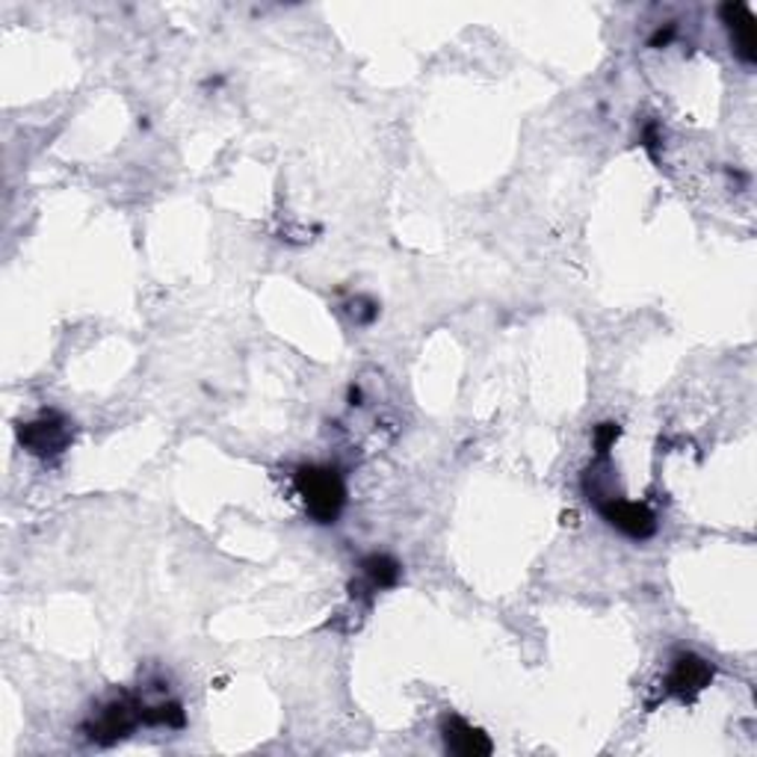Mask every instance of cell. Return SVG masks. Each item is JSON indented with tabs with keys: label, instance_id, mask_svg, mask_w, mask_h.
I'll return each instance as SVG.
<instances>
[{
	"label": "cell",
	"instance_id": "cell-1",
	"mask_svg": "<svg viewBox=\"0 0 757 757\" xmlns=\"http://www.w3.org/2000/svg\"><path fill=\"white\" fill-rule=\"evenodd\" d=\"M296 491L306 503L308 515L314 518L317 524H334L341 518L343 507H346V486L338 468L329 465H302L294 473Z\"/></svg>",
	"mask_w": 757,
	"mask_h": 757
},
{
	"label": "cell",
	"instance_id": "cell-2",
	"mask_svg": "<svg viewBox=\"0 0 757 757\" xmlns=\"http://www.w3.org/2000/svg\"><path fill=\"white\" fill-rule=\"evenodd\" d=\"M598 512L610 526H616L619 533L630 539H648L654 536L657 518L646 503H633L625 498H610L598 503Z\"/></svg>",
	"mask_w": 757,
	"mask_h": 757
},
{
	"label": "cell",
	"instance_id": "cell-3",
	"mask_svg": "<svg viewBox=\"0 0 757 757\" xmlns=\"http://www.w3.org/2000/svg\"><path fill=\"white\" fill-rule=\"evenodd\" d=\"M19 438L24 444V450L33 456H54L68 447V424L60 415H42L33 424H24L19 429Z\"/></svg>",
	"mask_w": 757,
	"mask_h": 757
},
{
	"label": "cell",
	"instance_id": "cell-4",
	"mask_svg": "<svg viewBox=\"0 0 757 757\" xmlns=\"http://www.w3.org/2000/svg\"><path fill=\"white\" fill-rule=\"evenodd\" d=\"M713 681V665L707 660L695 654H681L672 663V672H669V681H665V690L672 695H678L681 702L693 699L704 690V686Z\"/></svg>",
	"mask_w": 757,
	"mask_h": 757
},
{
	"label": "cell",
	"instance_id": "cell-5",
	"mask_svg": "<svg viewBox=\"0 0 757 757\" xmlns=\"http://www.w3.org/2000/svg\"><path fill=\"white\" fill-rule=\"evenodd\" d=\"M441 731H444V746H447V751H452V755H459V757L491 755L489 734H482L480 728H473L471 722H465L462 716H447Z\"/></svg>",
	"mask_w": 757,
	"mask_h": 757
},
{
	"label": "cell",
	"instance_id": "cell-6",
	"mask_svg": "<svg viewBox=\"0 0 757 757\" xmlns=\"http://www.w3.org/2000/svg\"><path fill=\"white\" fill-rule=\"evenodd\" d=\"M722 15L728 21L731 42H734V51L743 63H755L757 60V36H755V15L748 10L746 3H728L722 7Z\"/></svg>",
	"mask_w": 757,
	"mask_h": 757
},
{
	"label": "cell",
	"instance_id": "cell-7",
	"mask_svg": "<svg viewBox=\"0 0 757 757\" xmlns=\"http://www.w3.org/2000/svg\"><path fill=\"white\" fill-rule=\"evenodd\" d=\"M361 572L367 577L373 589H391L399 580V563L388 554H373L361 563Z\"/></svg>",
	"mask_w": 757,
	"mask_h": 757
},
{
	"label": "cell",
	"instance_id": "cell-8",
	"mask_svg": "<svg viewBox=\"0 0 757 757\" xmlns=\"http://www.w3.org/2000/svg\"><path fill=\"white\" fill-rule=\"evenodd\" d=\"M619 435H621V426L619 424H600V426H595V450L600 452V456H607L610 452V447L616 441H619Z\"/></svg>",
	"mask_w": 757,
	"mask_h": 757
}]
</instances>
